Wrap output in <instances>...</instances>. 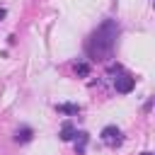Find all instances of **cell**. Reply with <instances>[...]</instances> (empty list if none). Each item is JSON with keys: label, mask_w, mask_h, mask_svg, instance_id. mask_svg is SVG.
Returning a JSON list of instances; mask_svg holds the SVG:
<instances>
[{"label": "cell", "mask_w": 155, "mask_h": 155, "mask_svg": "<svg viewBox=\"0 0 155 155\" xmlns=\"http://www.w3.org/2000/svg\"><path fill=\"white\" fill-rule=\"evenodd\" d=\"M116 39H119V24L116 19H107L97 27V31L90 36L87 41V53L90 58L94 61H107L116 46Z\"/></svg>", "instance_id": "6da1fadb"}, {"label": "cell", "mask_w": 155, "mask_h": 155, "mask_svg": "<svg viewBox=\"0 0 155 155\" xmlns=\"http://www.w3.org/2000/svg\"><path fill=\"white\" fill-rule=\"evenodd\" d=\"M133 85H136V78H131V75H116L114 78V87H116V92H121V94H128L131 90H133Z\"/></svg>", "instance_id": "7a4b0ae2"}, {"label": "cell", "mask_w": 155, "mask_h": 155, "mask_svg": "<svg viewBox=\"0 0 155 155\" xmlns=\"http://www.w3.org/2000/svg\"><path fill=\"white\" fill-rule=\"evenodd\" d=\"M102 140H104V145L116 148V145L121 143V131H119L116 126H107V128L102 131Z\"/></svg>", "instance_id": "3957f363"}, {"label": "cell", "mask_w": 155, "mask_h": 155, "mask_svg": "<svg viewBox=\"0 0 155 155\" xmlns=\"http://www.w3.org/2000/svg\"><path fill=\"white\" fill-rule=\"evenodd\" d=\"M15 140H17V143H29V140H31V128H29V126H22V128L15 133Z\"/></svg>", "instance_id": "277c9868"}, {"label": "cell", "mask_w": 155, "mask_h": 155, "mask_svg": "<svg viewBox=\"0 0 155 155\" xmlns=\"http://www.w3.org/2000/svg\"><path fill=\"white\" fill-rule=\"evenodd\" d=\"M75 136H78V131H75L70 124H63V128H61V138H63V140H75Z\"/></svg>", "instance_id": "5b68a950"}, {"label": "cell", "mask_w": 155, "mask_h": 155, "mask_svg": "<svg viewBox=\"0 0 155 155\" xmlns=\"http://www.w3.org/2000/svg\"><path fill=\"white\" fill-rule=\"evenodd\" d=\"M56 109H58L61 114H78V111H80V107H78V104H58Z\"/></svg>", "instance_id": "8992f818"}, {"label": "cell", "mask_w": 155, "mask_h": 155, "mask_svg": "<svg viewBox=\"0 0 155 155\" xmlns=\"http://www.w3.org/2000/svg\"><path fill=\"white\" fill-rule=\"evenodd\" d=\"M75 73H78L80 78H85V75L90 73V65H87V63H78V65H75Z\"/></svg>", "instance_id": "52a82bcc"}, {"label": "cell", "mask_w": 155, "mask_h": 155, "mask_svg": "<svg viewBox=\"0 0 155 155\" xmlns=\"http://www.w3.org/2000/svg\"><path fill=\"white\" fill-rule=\"evenodd\" d=\"M5 15H7V12H5V7H0V22L5 19Z\"/></svg>", "instance_id": "ba28073f"}, {"label": "cell", "mask_w": 155, "mask_h": 155, "mask_svg": "<svg viewBox=\"0 0 155 155\" xmlns=\"http://www.w3.org/2000/svg\"><path fill=\"white\" fill-rule=\"evenodd\" d=\"M143 155H153V153H143Z\"/></svg>", "instance_id": "9c48e42d"}]
</instances>
